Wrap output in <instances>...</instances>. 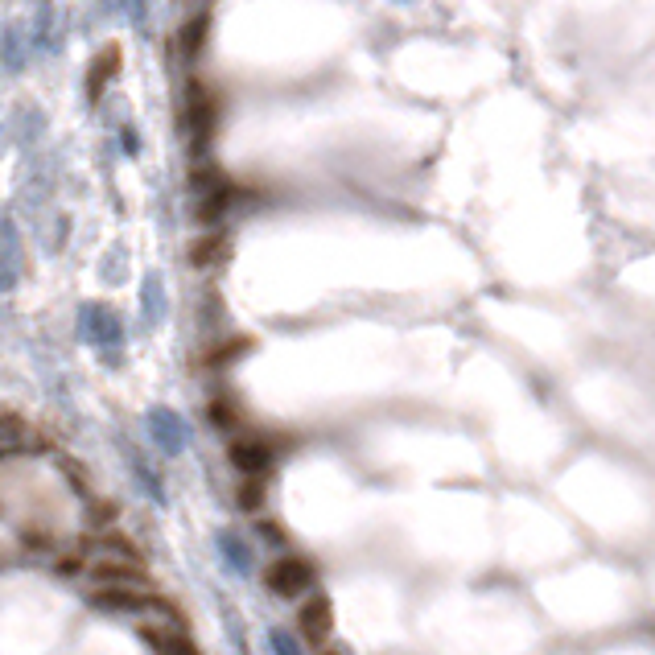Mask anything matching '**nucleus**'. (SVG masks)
I'll return each mask as SVG.
<instances>
[{
    "label": "nucleus",
    "mask_w": 655,
    "mask_h": 655,
    "mask_svg": "<svg viewBox=\"0 0 655 655\" xmlns=\"http://www.w3.org/2000/svg\"><path fill=\"white\" fill-rule=\"evenodd\" d=\"M215 124H219V95H215V87L190 83V91H186V128H190L194 149L211 145Z\"/></svg>",
    "instance_id": "f257e3e1"
},
{
    "label": "nucleus",
    "mask_w": 655,
    "mask_h": 655,
    "mask_svg": "<svg viewBox=\"0 0 655 655\" xmlns=\"http://www.w3.org/2000/svg\"><path fill=\"white\" fill-rule=\"evenodd\" d=\"M264 585L277 598H301V594H309V585H314V565L305 557H277L264 573Z\"/></svg>",
    "instance_id": "f03ea898"
},
{
    "label": "nucleus",
    "mask_w": 655,
    "mask_h": 655,
    "mask_svg": "<svg viewBox=\"0 0 655 655\" xmlns=\"http://www.w3.org/2000/svg\"><path fill=\"white\" fill-rule=\"evenodd\" d=\"M297 635L309 647H326V639L334 635V606L326 594H309L297 610Z\"/></svg>",
    "instance_id": "7ed1b4c3"
},
{
    "label": "nucleus",
    "mask_w": 655,
    "mask_h": 655,
    "mask_svg": "<svg viewBox=\"0 0 655 655\" xmlns=\"http://www.w3.org/2000/svg\"><path fill=\"white\" fill-rule=\"evenodd\" d=\"M87 573L99 581V585H149V573H145V561L141 557H124V553H99Z\"/></svg>",
    "instance_id": "20e7f679"
},
{
    "label": "nucleus",
    "mask_w": 655,
    "mask_h": 655,
    "mask_svg": "<svg viewBox=\"0 0 655 655\" xmlns=\"http://www.w3.org/2000/svg\"><path fill=\"white\" fill-rule=\"evenodd\" d=\"M277 462V445H272L268 437L260 433H244V437H235L231 441V466L239 474H268V466Z\"/></svg>",
    "instance_id": "39448f33"
},
{
    "label": "nucleus",
    "mask_w": 655,
    "mask_h": 655,
    "mask_svg": "<svg viewBox=\"0 0 655 655\" xmlns=\"http://www.w3.org/2000/svg\"><path fill=\"white\" fill-rule=\"evenodd\" d=\"M141 639L157 651V655H202L194 647V639L186 635V627L178 623V618H165V623H145L141 627Z\"/></svg>",
    "instance_id": "423d86ee"
},
{
    "label": "nucleus",
    "mask_w": 655,
    "mask_h": 655,
    "mask_svg": "<svg viewBox=\"0 0 655 655\" xmlns=\"http://www.w3.org/2000/svg\"><path fill=\"white\" fill-rule=\"evenodd\" d=\"M120 58H124V54H120V46H116V42H112L108 50H99V54H95L91 71H87V95H91V99H99V95H103V87H108V83L120 75Z\"/></svg>",
    "instance_id": "0eeeda50"
},
{
    "label": "nucleus",
    "mask_w": 655,
    "mask_h": 655,
    "mask_svg": "<svg viewBox=\"0 0 655 655\" xmlns=\"http://www.w3.org/2000/svg\"><path fill=\"white\" fill-rule=\"evenodd\" d=\"M223 256H227V235H223V231L198 235L194 248H190V264H194V268H215Z\"/></svg>",
    "instance_id": "6e6552de"
},
{
    "label": "nucleus",
    "mask_w": 655,
    "mask_h": 655,
    "mask_svg": "<svg viewBox=\"0 0 655 655\" xmlns=\"http://www.w3.org/2000/svg\"><path fill=\"white\" fill-rule=\"evenodd\" d=\"M206 29H211V17L202 13V17H194V21L178 33V54H182V58H198V54H202V46H206Z\"/></svg>",
    "instance_id": "1a4fd4ad"
},
{
    "label": "nucleus",
    "mask_w": 655,
    "mask_h": 655,
    "mask_svg": "<svg viewBox=\"0 0 655 655\" xmlns=\"http://www.w3.org/2000/svg\"><path fill=\"white\" fill-rule=\"evenodd\" d=\"M248 351H252V338H231V342H223V347H215L211 355H206V367H227L235 359H244Z\"/></svg>",
    "instance_id": "9d476101"
},
{
    "label": "nucleus",
    "mask_w": 655,
    "mask_h": 655,
    "mask_svg": "<svg viewBox=\"0 0 655 655\" xmlns=\"http://www.w3.org/2000/svg\"><path fill=\"white\" fill-rule=\"evenodd\" d=\"M264 491H268V474H248L244 482H239V507L256 511L264 503Z\"/></svg>",
    "instance_id": "9b49d317"
},
{
    "label": "nucleus",
    "mask_w": 655,
    "mask_h": 655,
    "mask_svg": "<svg viewBox=\"0 0 655 655\" xmlns=\"http://www.w3.org/2000/svg\"><path fill=\"white\" fill-rule=\"evenodd\" d=\"M211 421L219 429H239V404H231L227 396H215L211 400Z\"/></svg>",
    "instance_id": "f8f14e48"
},
{
    "label": "nucleus",
    "mask_w": 655,
    "mask_h": 655,
    "mask_svg": "<svg viewBox=\"0 0 655 655\" xmlns=\"http://www.w3.org/2000/svg\"><path fill=\"white\" fill-rule=\"evenodd\" d=\"M322 655H342V651H322Z\"/></svg>",
    "instance_id": "ddd939ff"
}]
</instances>
